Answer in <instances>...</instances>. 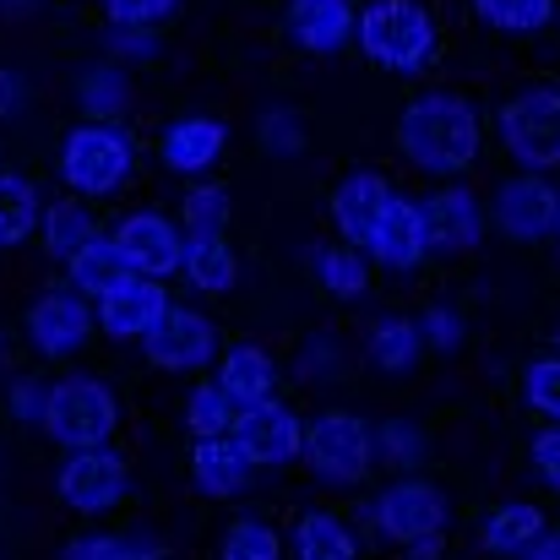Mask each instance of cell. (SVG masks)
<instances>
[{"instance_id":"cell-1","label":"cell","mask_w":560,"mask_h":560,"mask_svg":"<svg viewBox=\"0 0 560 560\" xmlns=\"http://www.w3.org/2000/svg\"><path fill=\"white\" fill-rule=\"evenodd\" d=\"M397 148L430 175H463L479 159V115L457 93H424L402 109Z\"/></svg>"},{"instance_id":"cell-2","label":"cell","mask_w":560,"mask_h":560,"mask_svg":"<svg viewBox=\"0 0 560 560\" xmlns=\"http://www.w3.org/2000/svg\"><path fill=\"white\" fill-rule=\"evenodd\" d=\"M360 49L386 71L419 77L424 66H435L441 38H435V22L419 0H371L360 11Z\"/></svg>"},{"instance_id":"cell-3","label":"cell","mask_w":560,"mask_h":560,"mask_svg":"<svg viewBox=\"0 0 560 560\" xmlns=\"http://www.w3.org/2000/svg\"><path fill=\"white\" fill-rule=\"evenodd\" d=\"M131 164H137V153L115 120H88V126L66 131V142H60V175L77 196L120 190L131 180Z\"/></svg>"},{"instance_id":"cell-4","label":"cell","mask_w":560,"mask_h":560,"mask_svg":"<svg viewBox=\"0 0 560 560\" xmlns=\"http://www.w3.org/2000/svg\"><path fill=\"white\" fill-rule=\"evenodd\" d=\"M120 424V402L104 381L93 375H77V381H60L49 386V408H44V430L60 441V446H104Z\"/></svg>"},{"instance_id":"cell-5","label":"cell","mask_w":560,"mask_h":560,"mask_svg":"<svg viewBox=\"0 0 560 560\" xmlns=\"http://www.w3.org/2000/svg\"><path fill=\"white\" fill-rule=\"evenodd\" d=\"M305 457H311V468L322 479L360 485V479H371V468H375V435L365 430L360 413L332 408V413H322V419L305 424Z\"/></svg>"},{"instance_id":"cell-6","label":"cell","mask_w":560,"mask_h":560,"mask_svg":"<svg viewBox=\"0 0 560 560\" xmlns=\"http://www.w3.org/2000/svg\"><path fill=\"white\" fill-rule=\"evenodd\" d=\"M501 142L528 170H560V88L517 93L501 109Z\"/></svg>"},{"instance_id":"cell-7","label":"cell","mask_w":560,"mask_h":560,"mask_svg":"<svg viewBox=\"0 0 560 560\" xmlns=\"http://www.w3.org/2000/svg\"><path fill=\"white\" fill-rule=\"evenodd\" d=\"M446 495L424 479H397L392 490H381L375 501V528L392 539V545H419V539H441L446 534Z\"/></svg>"},{"instance_id":"cell-8","label":"cell","mask_w":560,"mask_h":560,"mask_svg":"<svg viewBox=\"0 0 560 560\" xmlns=\"http://www.w3.org/2000/svg\"><path fill=\"white\" fill-rule=\"evenodd\" d=\"M131 490V474H126V457H115L109 446H77L60 468V501L71 512H109L120 506Z\"/></svg>"},{"instance_id":"cell-9","label":"cell","mask_w":560,"mask_h":560,"mask_svg":"<svg viewBox=\"0 0 560 560\" xmlns=\"http://www.w3.org/2000/svg\"><path fill=\"white\" fill-rule=\"evenodd\" d=\"M164 316H170V289H164V278L126 272L115 289L98 294V327H104L109 338H120V343L148 338Z\"/></svg>"},{"instance_id":"cell-10","label":"cell","mask_w":560,"mask_h":560,"mask_svg":"<svg viewBox=\"0 0 560 560\" xmlns=\"http://www.w3.org/2000/svg\"><path fill=\"white\" fill-rule=\"evenodd\" d=\"M115 250L126 256V267L131 272H148V278H170V272H180L186 267V234H180V223H170L164 212H131V218H120L115 223Z\"/></svg>"},{"instance_id":"cell-11","label":"cell","mask_w":560,"mask_h":560,"mask_svg":"<svg viewBox=\"0 0 560 560\" xmlns=\"http://www.w3.org/2000/svg\"><path fill=\"white\" fill-rule=\"evenodd\" d=\"M27 338L44 360H66L93 338V311L82 294H44L27 311Z\"/></svg>"},{"instance_id":"cell-12","label":"cell","mask_w":560,"mask_h":560,"mask_svg":"<svg viewBox=\"0 0 560 560\" xmlns=\"http://www.w3.org/2000/svg\"><path fill=\"white\" fill-rule=\"evenodd\" d=\"M234 435L245 441V452L261 463V468H278V463H294L300 452H305V424L283 408V402H250V408H240V424H234Z\"/></svg>"},{"instance_id":"cell-13","label":"cell","mask_w":560,"mask_h":560,"mask_svg":"<svg viewBox=\"0 0 560 560\" xmlns=\"http://www.w3.org/2000/svg\"><path fill=\"white\" fill-rule=\"evenodd\" d=\"M495 223H501V234H512V240H545V234H556L560 190L550 186V180H539V175L506 180L501 196H495Z\"/></svg>"},{"instance_id":"cell-14","label":"cell","mask_w":560,"mask_h":560,"mask_svg":"<svg viewBox=\"0 0 560 560\" xmlns=\"http://www.w3.org/2000/svg\"><path fill=\"white\" fill-rule=\"evenodd\" d=\"M365 250H371L381 267H392V272L419 267V261L435 250V245H430V218H424V207L392 196V207L381 212V223H375V234L365 240Z\"/></svg>"},{"instance_id":"cell-15","label":"cell","mask_w":560,"mask_h":560,"mask_svg":"<svg viewBox=\"0 0 560 560\" xmlns=\"http://www.w3.org/2000/svg\"><path fill=\"white\" fill-rule=\"evenodd\" d=\"M148 343V360L159 365V371H201L207 360H212V322L201 316V311H175L170 305V316L142 338Z\"/></svg>"},{"instance_id":"cell-16","label":"cell","mask_w":560,"mask_h":560,"mask_svg":"<svg viewBox=\"0 0 560 560\" xmlns=\"http://www.w3.org/2000/svg\"><path fill=\"white\" fill-rule=\"evenodd\" d=\"M289 33L311 55H338L360 33V16L349 0H289Z\"/></svg>"},{"instance_id":"cell-17","label":"cell","mask_w":560,"mask_h":560,"mask_svg":"<svg viewBox=\"0 0 560 560\" xmlns=\"http://www.w3.org/2000/svg\"><path fill=\"white\" fill-rule=\"evenodd\" d=\"M256 468H261V463L245 452L240 435H201L196 452H190V474H196V485H201L207 495H240Z\"/></svg>"},{"instance_id":"cell-18","label":"cell","mask_w":560,"mask_h":560,"mask_svg":"<svg viewBox=\"0 0 560 560\" xmlns=\"http://www.w3.org/2000/svg\"><path fill=\"white\" fill-rule=\"evenodd\" d=\"M386 207H392V186H386V175H371V170L349 175L343 186L332 190V223H338L343 240H354V245L371 240Z\"/></svg>"},{"instance_id":"cell-19","label":"cell","mask_w":560,"mask_h":560,"mask_svg":"<svg viewBox=\"0 0 560 560\" xmlns=\"http://www.w3.org/2000/svg\"><path fill=\"white\" fill-rule=\"evenodd\" d=\"M223 142H229L223 120H207V115H186V120H175V126L164 131L159 153H164V164H170L175 175H207V170L218 164Z\"/></svg>"},{"instance_id":"cell-20","label":"cell","mask_w":560,"mask_h":560,"mask_svg":"<svg viewBox=\"0 0 560 560\" xmlns=\"http://www.w3.org/2000/svg\"><path fill=\"white\" fill-rule=\"evenodd\" d=\"M424 218H430V245H435V250H468V245H479V234H485V207H479L474 190H463V186L430 196Z\"/></svg>"},{"instance_id":"cell-21","label":"cell","mask_w":560,"mask_h":560,"mask_svg":"<svg viewBox=\"0 0 560 560\" xmlns=\"http://www.w3.org/2000/svg\"><path fill=\"white\" fill-rule=\"evenodd\" d=\"M218 381L229 386V397H234L240 408H250V402H267V397H272L278 365H272L267 349H256V343H234V349L223 354V365H218Z\"/></svg>"},{"instance_id":"cell-22","label":"cell","mask_w":560,"mask_h":560,"mask_svg":"<svg viewBox=\"0 0 560 560\" xmlns=\"http://www.w3.org/2000/svg\"><path fill=\"white\" fill-rule=\"evenodd\" d=\"M186 272H190V283H196L201 294H229V289H234L240 261H234V250H229V234H223V229H218V234H190Z\"/></svg>"},{"instance_id":"cell-23","label":"cell","mask_w":560,"mask_h":560,"mask_svg":"<svg viewBox=\"0 0 560 560\" xmlns=\"http://www.w3.org/2000/svg\"><path fill=\"white\" fill-rule=\"evenodd\" d=\"M38 229H44V250H49L55 261H71L82 245L98 240V223H93V212H88L82 201H49Z\"/></svg>"},{"instance_id":"cell-24","label":"cell","mask_w":560,"mask_h":560,"mask_svg":"<svg viewBox=\"0 0 560 560\" xmlns=\"http://www.w3.org/2000/svg\"><path fill=\"white\" fill-rule=\"evenodd\" d=\"M126 272H131V267H126V256L115 250V240H109V234H98L93 245H82V250L66 261V278H71V289H82L88 300H98L104 289H115Z\"/></svg>"},{"instance_id":"cell-25","label":"cell","mask_w":560,"mask_h":560,"mask_svg":"<svg viewBox=\"0 0 560 560\" xmlns=\"http://www.w3.org/2000/svg\"><path fill=\"white\" fill-rule=\"evenodd\" d=\"M545 539V512L539 506H501L485 523V550L506 560H523V550H534Z\"/></svg>"},{"instance_id":"cell-26","label":"cell","mask_w":560,"mask_h":560,"mask_svg":"<svg viewBox=\"0 0 560 560\" xmlns=\"http://www.w3.org/2000/svg\"><path fill=\"white\" fill-rule=\"evenodd\" d=\"M38 223H44V201H38L33 180H27V175L0 170V245L27 240Z\"/></svg>"},{"instance_id":"cell-27","label":"cell","mask_w":560,"mask_h":560,"mask_svg":"<svg viewBox=\"0 0 560 560\" xmlns=\"http://www.w3.org/2000/svg\"><path fill=\"white\" fill-rule=\"evenodd\" d=\"M294 550H300V560H360L354 534H349L338 517H327V512H305V517H300Z\"/></svg>"},{"instance_id":"cell-28","label":"cell","mask_w":560,"mask_h":560,"mask_svg":"<svg viewBox=\"0 0 560 560\" xmlns=\"http://www.w3.org/2000/svg\"><path fill=\"white\" fill-rule=\"evenodd\" d=\"M77 104H82V115H93V120H126L131 88H126V77H120L115 66H93V71L77 77Z\"/></svg>"},{"instance_id":"cell-29","label":"cell","mask_w":560,"mask_h":560,"mask_svg":"<svg viewBox=\"0 0 560 560\" xmlns=\"http://www.w3.org/2000/svg\"><path fill=\"white\" fill-rule=\"evenodd\" d=\"M424 349V327L408 316H381L371 327V360L381 371H408Z\"/></svg>"},{"instance_id":"cell-30","label":"cell","mask_w":560,"mask_h":560,"mask_svg":"<svg viewBox=\"0 0 560 560\" xmlns=\"http://www.w3.org/2000/svg\"><path fill=\"white\" fill-rule=\"evenodd\" d=\"M186 424L190 435L201 441V435H234V424H240V402L229 397V386L223 381H207V386H196L186 402Z\"/></svg>"},{"instance_id":"cell-31","label":"cell","mask_w":560,"mask_h":560,"mask_svg":"<svg viewBox=\"0 0 560 560\" xmlns=\"http://www.w3.org/2000/svg\"><path fill=\"white\" fill-rule=\"evenodd\" d=\"M316 272H322V289H332L338 300H360V294L371 289V272H365L354 240H349V245H327V250L316 256Z\"/></svg>"},{"instance_id":"cell-32","label":"cell","mask_w":560,"mask_h":560,"mask_svg":"<svg viewBox=\"0 0 560 560\" xmlns=\"http://www.w3.org/2000/svg\"><path fill=\"white\" fill-rule=\"evenodd\" d=\"M474 5H479V16H485L490 27H501V33H539L560 11L556 0H474Z\"/></svg>"},{"instance_id":"cell-33","label":"cell","mask_w":560,"mask_h":560,"mask_svg":"<svg viewBox=\"0 0 560 560\" xmlns=\"http://www.w3.org/2000/svg\"><path fill=\"white\" fill-rule=\"evenodd\" d=\"M218 560H283V545H278V534H272L267 523L240 517V523H229Z\"/></svg>"},{"instance_id":"cell-34","label":"cell","mask_w":560,"mask_h":560,"mask_svg":"<svg viewBox=\"0 0 560 560\" xmlns=\"http://www.w3.org/2000/svg\"><path fill=\"white\" fill-rule=\"evenodd\" d=\"M66 560H170L159 539H137V534H104V539H77Z\"/></svg>"},{"instance_id":"cell-35","label":"cell","mask_w":560,"mask_h":560,"mask_svg":"<svg viewBox=\"0 0 560 560\" xmlns=\"http://www.w3.org/2000/svg\"><path fill=\"white\" fill-rule=\"evenodd\" d=\"M180 223H186V234H218V229H229V190L196 186L180 201Z\"/></svg>"},{"instance_id":"cell-36","label":"cell","mask_w":560,"mask_h":560,"mask_svg":"<svg viewBox=\"0 0 560 560\" xmlns=\"http://www.w3.org/2000/svg\"><path fill=\"white\" fill-rule=\"evenodd\" d=\"M523 392H528L534 413L560 419V354H550V360H534V365H528V375H523Z\"/></svg>"},{"instance_id":"cell-37","label":"cell","mask_w":560,"mask_h":560,"mask_svg":"<svg viewBox=\"0 0 560 560\" xmlns=\"http://www.w3.org/2000/svg\"><path fill=\"white\" fill-rule=\"evenodd\" d=\"M375 452H381L386 463H397V468H413V463L424 457V435H419L413 424H402V419H386V424L375 430Z\"/></svg>"},{"instance_id":"cell-38","label":"cell","mask_w":560,"mask_h":560,"mask_svg":"<svg viewBox=\"0 0 560 560\" xmlns=\"http://www.w3.org/2000/svg\"><path fill=\"white\" fill-rule=\"evenodd\" d=\"M175 5H180V0H104V11H109L115 27H153V22H164Z\"/></svg>"},{"instance_id":"cell-39","label":"cell","mask_w":560,"mask_h":560,"mask_svg":"<svg viewBox=\"0 0 560 560\" xmlns=\"http://www.w3.org/2000/svg\"><path fill=\"white\" fill-rule=\"evenodd\" d=\"M419 327H424V349H457L463 343V316L457 311H446V305H430L424 316H419Z\"/></svg>"},{"instance_id":"cell-40","label":"cell","mask_w":560,"mask_h":560,"mask_svg":"<svg viewBox=\"0 0 560 560\" xmlns=\"http://www.w3.org/2000/svg\"><path fill=\"white\" fill-rule=\"evenodd\" d=\"M261 142H267L272 153H300V148H305V126H300V115L272 109V115L261 120Z\"/></svg>"},{"instance_id":"cell-41","label":"cell","mask_w":560,"mask_h":560,"mask_svg":"<svg viewBox=\"0 0 560 560\" xmlns=\"http://www.w3.org/2000/svg\"><path fill=\"white\" fill-rule=\"evenodd\" d=\"M44 408H49V386L33 381V375H22V381L11 386V413L27 419V424H44Z\"/></svg>"},{"instance_id":"cell-42","label":"cell","mask_w":560,"mask_h":560,"mask_svg":"<svg viewBox=\"0 0 560 560\" xmlns=\"http://www.w3.org/2000/svg\"><path fill=\"white\" fill-rule=\"evenodd\" d=\"M534 463H539L545 485H550V490H560V424H556V430H545V435L534 441Z\"/></svg>"},{"instance_id":"cell-43","label":"cell","mask_w":560,"mask_h":560,"mask_svg":"<svg viewBox=\"0 0 560 560\" xmlns=\"http://www.w3.org/2000/svg\"><path fill=\"white\" fill-rule=\"evenodd\" d=\"M109 49H115V55H131V60H137V55H153V49H159V33H153V27H115Z\"/></svg>"},{"instance_id":"cell-44","label":"cell","mask_w":560,"mask_h":560,"mask_svg":"<svg viewBox=\"0 0 560 560\" xmlns=\"http://www.w3.org/2000/svg\"><path fill=\"white\" fill-rule=\"evenodd\" d=\"M27 109V77L22 71H0V115H22Z\"/></svg>"},{"instance_id":"cell-45","label":"cell","mask_w":560,"mask_h":560,"mask_svg":"<svg viewBox=\"0 0 560 560\" xmlns=\"http://www.w3.org/2000/svg\"><path fill=\"white\" fill-rule=\"evenodd\" d=\"M523 560H560V528H556V534L545 528V539H539L534 550H523Z\"/></svg>"},{"instance_id":"cell-46","label":"cell","mask_w":560,"mask_h":560,"mask_svg":"<svg viewBox=\"0 0 560 560\" xmlns=\"http://www.w3.org/2000/svg\"><path fill=\"white\" fill-rule=\"evenodd\" d=\"M408 556L413 560H435L441 556V539H419V545H408Z\"/></svg>"},{"instance_id":"cell-47","label":"cell","mask_w":560,"mask_h":560,"mask_svg":"<svg viewBox=\"0 0 560 560\" xmlns=\"http://www.w3.org/2000/svg\"><path fill=\"white\" fill-rule=\"evenodd\" d=\"M0 11H27V0H0Z\"/></svg>"},{"instance_id":"cell-48","label":"cell","mask_w":560,"mask_h":560,"mask_svg":"<svg viewBox=\"0 0 560 560\" xmlns=\"http://www.w3.org/2000/svg\"><path fill=\"white\" fill-rule=\"evenodd\" d=\"M5 360H11V354H5V332H0V365H5Z\"/></svg>"},{"instance_id":"cell-49","label":"cell","mask_w":560,"mask_h":560,"mask_svg":"<svg viewBox=\"0 0 560 560\" xmlns=\"http://www.w3.org/2000/svg\"><path fill=\"white\" fill-rule=\"evenodd\" d=\"M556 349H560V332H556Z\"/></svg>"},{"instance_id":"cell-50","label":"cell","mask_w":560,"mask_h":560,"mask_svg":"<svg viewBox=\"0 0 560 560\" xmlns=\"http://www.w3.org/2000/svg\"><path fill=\"white\" fill-rule=\"evenodd\" d=\"M556 240H560V223H556Z\"/></svg>"}]
</instances>
